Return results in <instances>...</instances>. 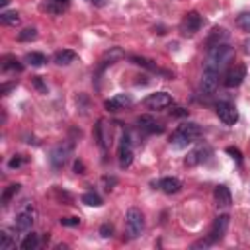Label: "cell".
Instances as JSON below:
<instances>
[{"mask_svg":"<svg viewBox=\"0 0 250 250\" xmlns=\"http://www.w3.org/2000/svg\"><path fill=\"white\" fill-rule=\"evenodd\" d=\"M234 57V51L227 45V43H219V45H213L209 47L207 51V59H205V68H211V70H221L230 59Z\"/></svg>","mask_w":250,"mask_h":250,"instance_id":"1","label":"cell"},{"mask_svg":"<svg viewBox=\"0 0 250 250\" xmlns=\"http://www.w3.org/2000/svg\"><path fill=\"white\" fill-rule=\"evenodd\" d=\"M199 135H201V127H199L197 123H191V121H189V123H182V125H178L176 131L172 133L170 145L176 146V148H184V146L191 145Z\"/></svg>","mask_w":250,"mask_h":250,"instance_id":"2","label":"cell"},{"mask_svg":"<svg viewBox=\"0 0 250 250\" xmlns=\"http://www.w3.org/2000/svg\"><path fill=\"white\" fill-rule=\"evenodd\" d=\"M125 227H127V234L131 238L141 236L143 227H145V221H143V213L137 207H131L127 211V215H125Z\"/></svg>","mask_w":250,"mask_h":250,"instance_id":"3","label":"cell"},{"mask_svg":"<svg viewBox=\"0 0 250 250\" xmlns=\"http://www.w3.org/2000/svg\"><path fill=\"white\" fill-rule=\"evenodd\" d=\"M217 115L225 125H234L238 121V111L230 102H219L217 104Z\"/></svg>","mask_w":250,"mask_h":250,"instance_id":"4","label":"cell"},{"mask_svg":"<svg viewBox=\"0 0 250 250\" xmlns=\"http://www.w3.org/2000/svg\"><path fill=\"white\" fill-rule=\"evenodd\" d=\"M117 158H119V166L121 168H129L131 166V162H133V146H131V137L129 135H123L121 137Z\"/></svg>","mask_w":250,"mask_h":250,"instance_id":"5","label":"cell"},{"mask_svg":"<svg viewBox=\"0 0 250 250\" xmlns=\"http://www.w3.org/2000/svg\"><path fill=\"white\" fill-rule=\"evenodd\" d=\"M70 152H72V143H62V145L55 146V148L51 150V164H53L55 168H62V166L66 164Z\"/></svg>","mask_w":250,"mask_h":250,"instance_id":"6","label":"cell"},{"mask_svg":"<svg viewBox=\"0 0 250 250\" xmlns=\"http://www.w3.org/2000/svg\"><path fill=\"white\" fill-rule=\"evenodd\" d=\"M201 25H203L201 16H199L197 12H188V14L184 16V20H182L180 29H182V33H184V35H193L195 31H199V27H201Z\"/></svg>","mask_w":250,"mask_h":250,"instance_id":"7","label":"cell"},{"mask_svg":"<svg viewBox=\"0 0 250 250\" xmlns=\"http://www.w3.org/2000/svg\"><path fill=\"white\" fill-rule=\"evenodd\" d=\"M244 78H246V66H244V64H234L232 68L227 70L223 82H225L227 88H236V86L242 84Z\"/></svg>","mask_w":250,"mask_h":250,"instance_id":"8","label":"cell"},{"mask_svg":"<svg viewBox=\"0 0 250 250\" xmlns=\"http://www.w3.org/2000/svg\"><path fill=\"white\" fill-rule=\"evenodd\" d=\"M227 229H229V215H219V217L213 221V225H211V230H209V234H207L209 242L213 244V242L221 240V238L225 236Z\"/></svg>","mask_w":250,"mask_h":250,"instance_id":"9","label":"cell"},{"mask_svg":"<svg viewBox=\"0 0 250 250\" xmlns=\"http://www.w3.org/2000/svg\"><path fill=\"white\" fill-rule=\"evenodd\" d=\"M172 104V96L168 92H156V94H150L145 98V105L148 109H164Z\"/></svg>","mask_w":250,"mask_h":250,"instance_id":"10","label":"cell"},{"mask_svg":"<svg viewBox=\"0 0 250 250\" xmlns=\"http://www.w3.org/2000/svg\"><path fill=\"white\" fill-rule=\"evenodd\" d=\"M33 221H35V209L31 207V205H27L18 217H16V230L18 232H27L29 229H31V225H33Z\"/></svg>","mask_w":250,"mask_h":250,"instance_id":"11","label":"cell"},{"mask_svg":"<svg viewBox=\"0 0 250 250\" xmlns=\"http://www.w3.org/2000/svg\"><path fill=\"white\" fill-rule=\"evenodd\" d=\"M217 84H219V72L211 70V68H205L203 76H201V92L205 96H211V94H215Z\"/></svg>","mask_w":250,"mask_h":250,"instance_id":"12","label":"cell"},{"mask_svg":"<svg viewBox=\"0 0 250 250\" xmlns=\"http://www.w3.org/2000/svg\"><path fill=\"white\" fill-rule=\"evenodd\" d=\"M131 104H133V96L121 92V94H115L109 100H105V109L107 111H119V109H125L127 105H131Z\"/></svg>","mask_w":250,"mask_h":250,"instance_id":"13","label":"cell"},{"mask_svg":"<svg viewBox=\"0 0 250 250\" xmlns=\"http://www.w3.org/2000/svg\"><path fill=\"white\" fill-rule=\"evenodd\" d=\"M209 156H211V148H209L207 145H203V146H197L195 150H191V152L188 154L186 164H188V166H195V164H199V162H205Z\"/></svg>","mask_w":250,"mask_h":250,"instance_id":"14","label":"cell"},{"mask_svg":"<svg viewBox=\"0 0 250 250\" xmlns=\"http://www.w3.org/2000/svg\"><path fill=\"white\" fill-rule=\"evenodd\" d=\"M215 201H217V205L219 207H223V209H227L230 203H232V195H230V189L227 188V186H217L215 188Z\"/></svg>","mask_w":250,"mask_h":250,"instance_id":"15","label":"cell"},{"mask_svg":"<svg viewBox=\"0 0 250 250\" xmlns=\"http://www.w3.org/2000/svg\"><path fill=\"white\" fill-rule=\"evenodd\" d=\"M158 188H160L164 193L172 195V193H178V191L182 189V182H180L178 178H162V180L158 182Z\"/></svg>","mask_w":250,"mask_h":250,"instance_id":"16","label":"cell"},{"mask_svg":"<svg viewBox=\"0 0 250 250\" xmlns=\"http://www.w3.org/2000/svg\"><path fill=\"white\" fill-rule=\"evenodd\" d=\"M139 127L143 129V131H146V133H162V125H158L152 117H148V115H141L139 117Z\"/></svg>","mask_w":250,"mask_h":250,"instance_id":"17","label":"cell"},{"mask_svg":"<svg viewBox=\"0 0 250 250\" xmlns=\"http://www.w3.org/2000/svg\"><path fill=\"white\" fill-rule=\"evenodd\" d=\"M74 59H76V53L70 51V49H62V51H57V53H55V62H57L59 66L70 64Z\"/></svg>","mask_w":250,"mask_h":250,"instance_id":"18","label":"cell"},{"mask_svg":"<svg viewBox=\"0 0 250 250\" xmlns=\"http://www.w3.org/2000/svg\"><path fill=\"white\" fill-rule=\"evenodd\" d=\"M227 29H223V27H215L213 31H211V35H209V39H207V45L209 47H213V45H219V43H223L225 39H227Z\"/></svg>","mask_w":250,"mask_h":250,"instance_id":"19","label":"cell"},{"mask_svg":"<svg viewBox=\"0 0 250 250\" xmlns=\"http://www.w3.org/2000/svg\"><path fill=\"white\" fill-rule=\"evenodd\" d=\"M68 0H47V12L51 14H61L62 10H66Z\"/></svg>","mask_w":250,"mask_h":250,"instance_id":"20","label":"cell"},{"mask_svg":"<svg viewBox=\"0 0 250 250\" xmlns=\"http://www.w3.org/2000/svg\"><path fill=\"white\" fill-rule=\"evenodd\" d=\"M25 62L31 64V66H41L47 62V57L43 53H27L25 55Z\"/></svg>","mask_w":250,"mask_h":250,"instance_id":"21","label":"cell"},{"mask_svg":"<svg viewBox=\"0 0 250 250\" xmlns=\"http://www.w3.org/2000/svg\"><path fill=\"white\" fill-rule=\"evenodd\" d=\"M2 68H4V70H18V72H20V70L23 68V64H21L16 57H10V55H8V57H4Z\"/></svg>","mask_w":250,"mask_h":250,"instance_id":"22","label":"cell"},{"mask_svg":"<svg viewBox=\"0 0 250 250\" xmlns=\"http://www.w3.org/2000/svg\"><path fill=\"white\" fill-rule=\"evenodd\" d=\"M82 203H86V205H90V207H100V205H102V197H100L98 193H94V191H86V193L82 195Z\"/></svg>","mask_w":250,"mask_h":250,"instance_id":"23","label":"cell"},{"mask_svg":"<svg viewBox=\"0 0 250 250\" xmlns=\"http://www.w3.org/2000/svg\"><path fill=\"white\" fill-rule=\"evenodd\" d=\"M0 21L6 25H18L20 23V16L18 12H2L0 14Z\"/></svg>","mask_w":250,"mask_h":250,"instance_id":"24","label":"cell"},{"mask_svg":"<svg viewBox=\"0 0 250 250\" xmlns=\"http://www.w3.org/2000/svg\"><path fill=\"white\" fill-rule=\"evenodd\" d=\"M20 188H21L20 184H10V186L4 189V193H2V203L6 205V203H8V201H10V199L20 191Z\"/></svg>","mask_w":250,"mask_h":250,"instance_id":"25","label":"cell"},{"mask_svg":"<svg viewBox=\"0 0 250 250\" xmlns=\"http://www.w3.org/2000/svg\"><path fill=\"white\" fill-rule=\"evenodd\" d=\"M37 242H39L37 240V234L31 232V234H25V238L21 240L20 246H21V250H33V248H37Z\"/></svg>","mask_w":250,"mask_h":250,"instance_id":"26","label":"cell"},{"mask_svg":"<svg viewBox=\"0 0 250 250\" xmlns=\"http://www.w3.org/2000/svg\"><path fill=\"white\" fill-rule=\"evenodd\" d=\"M104 127H105V125H104V121L100 119V121H98V125H96V139H98V143H100V146H102V148H105V146H107V137L104 135Z\"/></svg>","mask_w":250,"mask_h":250,"instance_id":"27","label":"cell"},{"mask_svg":"<svg viewBox=\"0 0 250 250\" xmlns=\"http://www.w3.org/2000/svg\"><path fill=\"white\" fill-rule=\"evenodd\" d=\"M236 23L242 31H248L250 33V12H242L238 18H236Z\"/></svg>","mask_w":250,"mask_h":250,"instance_id":"28","label":"cell"},{"mask_svg":"<svg viewBox=\"0 0 250 250\" xmlns=\"http://www.w3.org/2000/svg\"><path fill=\"white\" fill-rule=\"evenodd\" d=\"M35 37H37L35 27H25V29H21V31L18 33V39H20V41H31V39H35Z\"/></svg>","mask_w":250,"mask_h":250,"instance_id":"29","label":"cell"},{"mask_svg":"<svg viewBox=\"0 0 250 250\" xmlns=\"http://www.w3.org/2000/svg\"><path fill=\"white\" fill-rule=\"evenodd\" d=\"M10 248H14V242H12L10 234L0 232V250H10Z\"/></svg>","mask_w":250,"mask_h":250,"instance_id":"30","label":"cell"},{"mask_svg":"<svg viewBox=\"0 0 250 250\" xmlns=\"http://www.w3.org/2000/svg\"><path fill=\"white\" fill-rule=\"evenodd\" d=\"M131 61H135L137 64H141V66H145V68L158 70V68H156V64H152V61H148V59H143V57H131Z\"/></svg>","mask_w":250,"mask_h":250,"instance_id":"31","label":"cell"},{"mask_svg":"<svg viewBox=\"0 0 250 250\" xmlns=\"http://www.w3.org/2000/svg\"><path fill=\"white\" fill-rule=\"evenodd\" d=\"M80 223V219H76V217H64V219H61V225H64V227H76Z\"/></svg>","mask_w":250,"mask_h":250,"instance_id":"32","label":"cell"},{"mask_svg":"<svg viewBox=\"0 0 250 250\" xmlns=\"http://www.w3.org/2000/svg\"><path fill=\"white\" fill-rule=\"evenodd\" d=\"M111 232H113V227H111V225H107V223H105V225H102V227H100V234H102L104 238L111 236Z\"/></svg>","mask_w":250,"mask_h":250,"instance_id":"33","label":"cell"},{"mask_svg":"<svg viewBox=\"0 0 250 250\" xmlns=\"http://www.w3.org/2000/svg\"><path fill=\"white\" fill-rule=\"evenodd\" d=\"M227 152H229V154H230V156H232V158H234L238 164L242 162V156H240V150H238V148H232V146H229V148H227Z\"/></svg>","mask_w":250,"mask_h":250,"instance_id":"34","label":"cell"},{"mask_svg":"<svg viewBox=\"0 0 250 250\" xmlns=\"http://www.w3.org/2000/svg\"><path fill=\"white\" fill-rule=\"evenodd\" d=\"M21 164H23V158H20V156H14V158L8 162L10 168H18V166H21Z\"/></svg>","mask_w":250,"mask_h":250,"instance_id":"35","label":"cell"},{"mask_svg":"<svg viewBox=\"0 0 250 250\" xmlns=\"http://www.w3.org/2000/svg\"><path fill=\"white\" fill-rule=\"evenodd\" d=\"M33 84H35V86H37L41 92H47V86L41 82V78H39V76H33Z\"/></svg>","mask_w":250,"mask_h":250,"instance_id":"36","label":"cell"},{"mask_svg":"<svg viewBox=\"0 0 250 250\" xmlns=\"http://www.w3.org/2000/svg\"><path fill=\"white\" fill-rule=\"evenodd\" d=\"M84 170H86V168H84V162H82V160H76V162H74V172H76V174H84Z\"/></svg>","mask_w":250,"mask_h":250,"instance_id":"37","label":"cell"},{"mask_svg":"<svg viewBox=\"0 0 250 250\" xmlns=\"http://www.w3.org/2000/svg\"><path fill=\"white\" fill-rule=\"evenodd\" d=\"M8 2H10V0H0V6H2V8H4V6H6V4H8Z\"/></svg>","mask_w":250,"mask_h":250,"instance_id":"38","label":"cell"}]
</instances>
